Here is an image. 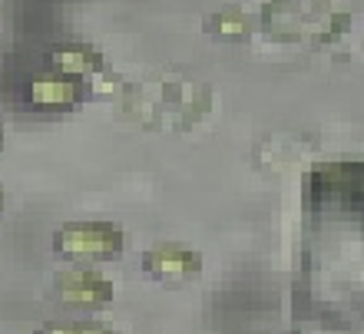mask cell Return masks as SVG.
Returning a JSON list of instances; mask_svg holds the SVG:
<instances>
[{
  "instance_id": "obj_1",
  "label": "cell",
  "mask_w": 364,
  "mask_h": 334,
  "mask_svg": "<svg viewBox=\"0 0 364 334\" xmlns=\"http://www.w3.org/2000/svg\"><path fill=\"white\" fill-rule=\"evenodd\" d=\"M209 86L189 77H153L133 83L123 96V113L136 123L163 133H182L202 119L209 109Z\"/></svg>"
},
{
  "instance_id": "obj_2",
  "label": "cell",
  "mask_w": 364,
  "mask_h": 334,
  "mask_svg": "<svg viewBox=\"0 0 364 334\" xmlns=\"http://www.w3.org/2000/svg\"><path fill=\"white\" fill-rule=\"evenodd\" d=\"M53 252L73 265H106L123 255V229L113 222H67L53 232Z\"/></svg>"
},
{
  "instance_id": "obj_3",
  "label": "cell",
  "mask_w": 364,
  "mask_h": 334,
  "mask_svg": "<svg viewBox=\"0 0 364 334\" xmlns=\"http://www.w3.org/2000/svg\"><path fill=\"white\" fill-rule=\"evenodd\" d=\"M262 20L272 37L305 40L321 33L331 14H328V0H272Z\"/></svg>"
},
{
  "instance_id": "obj_4",
  "label": "cell",
  "mask_w": 364,
  "mask_h": 334,
  "mask_svg": "<svg viewBox=\"0 0 364 334\" xmlns=\"http://www.w3.org/2000/svg\"><path fill=\"white\" fill-rule=\"evenodd\" d=\"M53 291L67 308L77 311H100V308L113 305L116 285L100 271L96 265H73L63 268L53 278Z\"/></svg>"
},
{
  "instance_id": "obj_5",
  "label": "cell",
  "mask_w": 364,
  "mask_h": 334,
  "mask_svg": "<svg viewBox=\"0 0 364 334\" xmlns=\"http://www.w3.org/2000/svg\"><path fill=\"white\" fill-rule=\"evenodd\" d=\"M87 93H90V80L47 67V73H37V77L30 80L23 96H27L30 109L63 113V109H77V106L87 99Z\"/></svg>"
},
{
  "instance_id": "obj_6",
  "label": "cell",
  "mask_w": 364,
  "mask_h": 334,
  "mask_svg": "<svg viewBox=\"0 0 364 334\" xmlns=\"http://www.w3.org/2000/svg\"><path fill=\"white\" fill-rule=\"evenodd\" d=\"M143 271L156 281H169V285H179V281H192L199 278L202 271V255L189 245H179V242H163L143 255Z\"/></svg>"
},
{
  "instance_id": "obj_7",
  "label": "cell",
  "mask_w": 364,
  "mask_h": 334,
  "mask_svg": "<svg viewBox=\"0 0 364 334\" xmlns=\"http://www.w3.org/2000/svg\"><path fill=\"white\" fill-rule=\"evenodd\" d=\"M50 67L83 80H96L103 73V53L96 47H90V43H63V47H57L50 53Z\"/></svg>"
},
{
  "instance_id": "obj_8",
  "label": "cell",
  "mask_w": 364,
  "mask_h": 334,
  "mask_svg": "<svg viewBox=\"0 0 364 334\" xmlns=\"http://www.w3.org/2000/svg\"><path fill=\"white\" fill-rule=\"evenodd\" d=\"M205 33L219 40H242L249 37V20H245L242 10H222V14L205 17Z\"/></svg>"
},
{
  "instance_id": "obj_9",
  "label": "cell",
  "mask_w": 364,
  "mask_h": 334,
  "mask_svg": "<svg viewBox=\"0 0 364 334\" xmlns=\"http://www.w3.org/2000/svg\"><path fill=\"white\" fill-rule=\"evenodd\" d=\"M33 334H119L113 325L96 321V318H77V321H47Z\"/></svg>"
},
{
  "instance_id": "obj_10",
  "label": "cell",
  "mask_w": 364,
  "mask_h": 334,
  "mask_svg": "<svg viewBox=\"0 0 364 334\" xmlns=\"http://www.w3.org/2000/svg\"><path fill=\"white\" fill-rule=\"evenodd\" d=\"M0 146H4V123H0Z\"/></svg>"
},
{
  "instance_id": "obj_11",
  "label": "cell",
  "mask_w": 364,
  "mask_h": 334,
  "mask_svg": "<svg viewBox=\"0 0 364 334\" xmlns=\"http://www.w3.org/2000/svg\"><path fill=\"white\" fill-rule=\"evenodd\" d=\"M0 212H4V189H0Z\"/></svg>"
}]
</instances>
